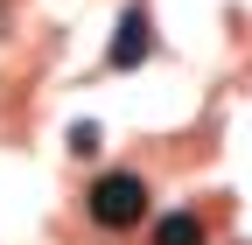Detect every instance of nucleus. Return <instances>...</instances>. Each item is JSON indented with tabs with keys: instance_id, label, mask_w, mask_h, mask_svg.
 Listing matches in <instances>:
<instances>
[{
	"instance_id": "f257e3e1",
	"label": "nucleus",
	"mask_w": 252,
	"mask_h": 245,
	"mask_svg": "<svg viewBox=\"0 0 252 245\" xmlns=\"http://www.w3.org/2000/svg\"><path fill=\"white\" fill-rule=\"evenodd\" d=\"M84 217L98 224V231H133L147 217V182L133 168H105L98 182L84 189Z\"/></svg>"
},
{
	"instance_id": "f03ea898",
	"label": "nucleus",
	"mask_w": 252,
	"mask_h": 245,
	"mask_svg": "<svg viewBox=\"0 0 252 245\" xmlns=\"http://www.w3.org/2000/svg\"><path fill=\"white\" fill-rule=\"evenodd\" d=\"M154 56V28H147V7H126L119 28H112V49H105V63L112 70H140Z\"/></svg>"
},
{
	"instance_id": "20e7f679",
	"label": "nucleus",
	"mask_w": 252,
	"mask_h": 245,
	"mask_svg": "<svg viewBox=\"0 0 252 245\" xmlns=\"http://www.w3.org/2000/svg\"><path fill=\"white\" fill-rule=\"evenodd\" d=\"M70 154H98V126H91V119L70 126Z\"/></svg>"
},
{
	"instance_id": "7ed1b4c3",
	"label": "nucleus",
	"mask_w": 252,
	"mask_h": 245,
	"mask_svg": "<svg viewBox=\"0 0 252 245\" xmlns=\"http://www.w3.org/2000/svg\"><path fill=\"white\" fill-rule=\"evenodd\" d=\"M154 245H210L203 217H189V210H168L161 224H154Z\"/></svg>"
}]
</instances>
